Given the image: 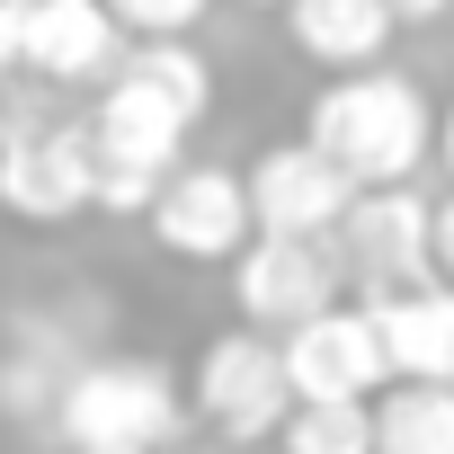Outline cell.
<instances>
[{
  "label": "cell",
  "mask_w": 454,
  "mask_h": 454,
  "mask_svg": "<svg viewBox=\"0 0 454 454\" xmlns=\"http://www.w3.org/2000/svg\"><path fill=\"white\" fill-rule=\"evenodd\" d=\"M214 72L187 36H134L107 72V98L90 116L98 134V214H143L160 178L187 152V125H205Z\"/></svg>",
  "instance_id": "cell-1"
},
{
  "label": "cell",
  "mask_w": 454,
  "mask_h": 454,
  "mask_svg": "<svg viewBox=\"0 0 454 454\" xmlns=\"http://www.w3.org/2000/svg\"><path fill=\"white\" fill-rule=\"evenodd\" d=\"M303 134L356 178V187H392V178H419V160L436 152V107L410 72H330V90L312 98Z\"/></svg>",
  "instance_id": "cell-2"
},
{
  "label": "cell",
  "mask_w": 454,
  "mask_h": 454,
  "mask_svg": "<svg viewBox=\"0 0 454 454\" xmlns=\"http://www.w3.org/2000/svg\"><path fill=\"white\" fill-rule=\"evenodd\" d=\"M178 427H187V383L160 356H90L54 401V436L72 454H160Z\"/></svg>",
  "instance_id": "cell-3"
},
{
  "label": "cell",
  "mask_w": 454,
  "mask_h": 454,
  "mask_svg": "<svg viewBox=\"0 0 454 454\" xmlns=\"http://www.w3.org/2000/svg\"><path fill=\"white\" fill-rule=\"evenodd\" d=\"M98 205V134L72 116H0V214L19 223H72Z\"/></svg>",
  "instance_id": "cell-4"
},
{
  "label": "cell",
  "mask_w": 454,
  "mask_h": 454,
  "mask_svg": "<svg viewBox=\"0 0 454 454\" xmlns=\"http://www.w3.org/2000/svg\"><path fill=\"white\" fill-rule=\"evenodd\" d=\"M187 410L223 436V445H277L286 410H294V383H286V348L277 330H223L205 339L196 374H187Z\"/></svg>",
  "instance_id": "cell-5"
},
{
  "label": "cell",
  "mask_w": 454,
  "mask_h": 454,
  "mask_svg": "<svg viewBox=\"0 0 454 454\" xmlns=\"http://www.w3.org/2000/svg\"><path fill=\"white\" fill-rule=\"evenodd\" d=\"M427 205H436V196H419L410 178H392V187H356L348 214H339V232H330L339 277H356L365 294L427 286V277H436V259H427Z\"/></svg>",
  "instance_id": "cell-6"
},
{
  "label": "cell",
  "mask_w": 454,
  "mask_h": 454,
  "mask_svg": "<svg viewBox=\"0 0 454 454\" xmlns=\"http://www.w3.org/2000/svg\"><path fill=\"white\" fill-rule=\"evenodd\" d=\"M143 223H152V241H160L169 259H187V268L232 259V250L259 232L241 169H223V160H178V169L160 178V196L143 205Z\"/></svg>",
  "instance_id": "cell-7"
},
{
  "label": "cell",
  "mask_w": 454,
  "mask_h": 454,
  "mask_svg": "<svg viewBox=\"0 0 454 454\" xmlns=\"http://www.w3.org/2000/svg\"><path fill=\"white\" fill-rule=\"evenodd\" d=\"M232 303L250 330H294L312 321L321 303H339V250L330 241H303V232H250L232 250Z\"/></svg>",
  "instance_id": "cell-8"
},
{
  "label": "cell",
  "mask_w": 454,
  "mask_h": 454,
  "mask_svg": "<svg viewBox=\"0 0 454 454\" xmlns=\"http://www.w3.org/2000/svg\"><path fill=\"white\" fill-rule=\"evenodd\" d=\"M286 383L294 401H374L392 383V356H383V330L365 303H321L312 321H294L286 339Z\"/></svg>",
  "instance_id": "cell-9"
},
{
  "label": "cell",
  "mask_w": 454,
  "mask_h": 454,
  "mask_svg": "<svg viewBox=\"0 0 454 454\" xmlns=\"http://www.w3.org/2000/svg\"><path fill=\"white\" fill-rule=\"evenodd\" d=\"M241 187H250V223H259V232H303V241H330L339 214H348V196H356V178L312 134L303 143H268L241 169Z\"/></svg>",
  "instance_id": "cell-10"
},
{
  "label": "cell",
  "mask_w": 454,
  "mask_h": 454,
  "mask_svg": "<svg viewBox=\"0 0 454 454\" xmlns=\"http://www.w3.org/2000/svg\"><path fill=\"white\" fill-rule=\"evenodd\" d=\"M10 10H19V72L36 81H107L125 54L107 0H10Z\"/></svg>",
  "instance_id": "cell-11"
},
{
  "label": "cell",
  "mask_w": 454,
  "mask_h": 454,
  "mask_svg": "<svg viewBox=\"0 0 454 454\" xmlns=\"http://www.w3.org/2000/svg\"><path fill=\"white\" fill-rule=\"evenodd\" d=\"M365 312H374V330H383L392 374H410V383H454V286H445V277L365 294Z\"/></svg>",
  "instance_id": "cell-12"
},
{
  "label": "cell",
  "mask_w": 454,
  "mask_h": 454,
  "mask_svg": "<svg viewBox=\"0 0 454 454\" xmlns=\"http://www.w3.org/2000/svg\"><path fill=\"white\" fill-rule=\"evenodd\" d=\"M286 36L321 72H365V63H383L401 19L383 10V0H286Z\"/></svg>",
  "instance_id": "cell-13"
},
{
  "label": "cell",
  "mask_w": 454,
  "mask_h": 454,
  "mask_svg": "<svg viewBox=\"0 0 454 454\" xmlns=\"http://www.w3.org/2000/svg\"><path fill=\"white\" fill-rule=\"evenodd\" d=\"M374 454H454V383L392 374L374 392Z\"/></svg>",
  "instance_id": "cell-14"
},
{
  "label": "cell",
  "mask_w": 454,
  "mask_h": 454,
  "mask_svg": "<svg viewBox=\"0 0 454 454\" xmlns=\"http://www.w3.org/2000/svg\"><path fill=\"white\" fill-rule=\"evenodd\" d=\"M277 454H374V401H294Z\"/></svg>",
  "instance_id": "cell-15"
},
{
  "label": "cell",
  "mask_w": 454,
  "mask_h": 454,
  "mask_svg": "<svg viewBox=\"0 0 454 454\" xmlns=\"http://www.w3.org/2000/svg\"><path fill=\"white\" fill-rule=\"evenodd\" d=\"M116 10V27H134V36H187L214 0H107Z\"/></svg>",
  "instance_id": "cell-16"
},
{
  "label": "cell",
  "mask_w": 454,
  "mask_h": 454,
  "mask_svg": "<svg viewBox=\"0 0 454 454\" xmlns=\"http://www.w3.org/2000/svg\"><path fill=\"white\" fill-rule=\"evenodd\" d=\"M427 259H436V277L454 286V187L427 205Z\"/></svg>",
  "instance_id": "cell-17"
},
{
  "label": "cell",
  "mask_w": 454,
  "mask_h": 454,
  "mask_svg": "<svg viewBox=\"0 0 454 454\" xmlns=\"http://www.w3.org/2000/svg\"><path fill=\"white\" fill-rule=\"evenodd\" d=\"M383 10H392L401 27H427V19H445V10H454V0H383Z\"/></svg>",
  "instance_id": "cell-18"
},
{
  "label": "cell",
  "mask_w": 454,
  "mask_h": 454,
  "mask_svg": "<svg viewBox=\"0 0 454 454\" xmlns=\"http://www.w3.org/2000/svg\"><path fill=\"white\" fill-rule=\"evenodd\" d=\"M10 72H19V10L0 0V81H10Z\"/></svg>",
  "instance_id": "cell-19"
},
{
  "label": "cell",
  "mask_w": 454,
  "mask_h": 454,
  "mask_svg": "<svg viewBox=\"0 0 454 454\" xmlns=\"http://www.w3.org/2000/svg\"><path fill=\"white\" fill-rule=\"evenodd\" d=\"M160 454H223V436H214V445H205V436H196V427H178V436H169V445H160Z\"/></svg>",
  "instance_id": "cell-20"
},
{
  "label": "cell",
  "mask_w": 454,
  "mask_h": 454,
  "mask_svg": "<svg viewBox=\"0 0 454 454\" xmlns=\"http://www.w3.org/2000/svg\"><path fill=\"white\" fill-rule=\"evenodd\" d=\"M436 160H445V178H454V98H445V116H436Z\"/></svg>",
  "instance_id": "cell-21"
},
{
  "label": "cell",
  "mask_w": 454,
  "mask_h": 454,
  "mask_svg": "<svg viewBox=\"0 0 454 454\" xmlns=\"http://www.w3.org/2000/svg\"><path fill=\"white\" fill-rule=\"evenodd\" d=\"M250 10H286V0H250Z\"/></svg>",
  "instance_id": "cell-22"
}]
</instances>
